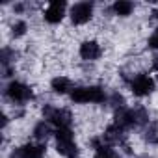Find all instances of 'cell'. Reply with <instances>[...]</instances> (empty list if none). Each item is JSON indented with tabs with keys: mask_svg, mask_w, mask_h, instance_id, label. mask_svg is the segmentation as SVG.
Masks as SVG:
<instances>
[{
	"mask_svg": "<svg viewBox=\"0 0 158 158\" xmlns=\"http://www.w3.org/2000/svg\"><path fill=\"white\" fill-rule=\"evenodd\" d=\"M69 15H71L73 24L82 26V24H86V23L91 21V17H93V4L91 2H78V4H74L71 8Z\"/></svg>",
	"mask_w": 158,
	"mask_h": 158,
	"instance_id": "cell-5",
	"label": "cell"
},
{
	"mask_svg": "<svg viewBox=\"0 0 158 158\" xmlns=\"http://www.w3.org/2000/svg\"><path fill=\"white\" fill-rule=\"evenodd\" d=\"M43 115H45V121H48L52 127L56 128H71V123H73V115L69 110L65 108H56V106H50L47 104L43 108Z\"/></svg>",
	"mask_w": 158,
	"mask_h": 158,
	"instance_id": "cell-2",
	"label": "cell"
},
{
	"mask_svg": "<svg viewBox=\"0 0 158 158\" xmlns=\"http://www.w3.org/2000/svg\"><path fill=\"white\" fill-rule=\"evenodd\" d=\"M152 69H154V71H158V56H156V58H154V61H152Z\"/></svg>",
	"mask_w": 158,
	"mask_h": 158,
	"instance_id": "cell-18",
	"label": "cell"
},
{
	"mask_svg": "<svg viewBox=\"0 0 158 158\" xmlns=\"http://www.w3.org/2000/svg\"><path fill=\"white\" fill-rule=\"evenodd\" d=\"M65 8L67 4L63 2V0H52V2H48L47 10L43 11V19L45 23L48 24H60L65 17Z\"/></svg>",
	"mask_w": 158,
	"mask_h": 158,
	"instance_id": "cell-7",
	"label": "cell"
},
{
	"mask_svg": "<svg viewBox=\"0 0 158 158\" xmlns=\"http://www.w3.org/2000/svg\"><path fill=\"white\" fill-rule=\"evenodd\" d=\"M93 158H119V154H117L110 145H106V147L95 151V156H93Z\"/></svg>",
	"mask_w": 158,
	"mask_h": 158,
	"instance_id": "cell-14",
	"label": "cell"
},
{
	"mask_svg": "<svg viewBox=\"0 0 158 158\" xmlns=\"http://www.w3.org/2000/svg\"><path fill=\"white\" fill-rule=\"evenodd\" d=\"M6 97L11 101V102H26L32 99V88L23 84V82H10L8 88H6Z\"/></svg>",
	"mask_w": 158,
	"mask_h": 158,
	"instance_id": "cell-4",
	"label": "cell"
},
{
	"mask_svg": "<svg viewBox=\"0 0 158 158\" xmlns=\"http://www.w3.org/2000/svg\"><path fill=\"white\" fill-rule=\"evenodd\" d=\"M147 45H149V48H154V50H158V28L152 32V35L149 37Z\"/></svg>",
	"mask_w": 158,
	"mask_h": 158,
	"instance_id": "cell-17",
	"label": "cell"
},
{
	"mask_svg": "<svg viewBox=\"0 0 158 158\" xmlns=\"http://www.w3.org/2000/svg\"><path fill=\"white\" fill-rule=\"evenodd\" d=\"M47 152V147L43 143H26L11 152L10 158H43Z\"/></svg>",
	"mask_w": 158,
	"mask_h": 158,
	"instance_id": "cell-8",
	"label": "cell"
},
{
	"mask_svg": "<svg viewBox=\"0 0 158 158\" xmlns=\"http://www.w3.org/2000/svg\"><path fill=\"white\" fill-rule=\"evenodd\" d=\"M145 138H147L149 143H158V125H156V123H151V125L147 127Z\"/></svg>",
	"mask_w": 158,
	"mask_h": 158,
	"instance_id": "cell-15",
	"label": "cell"
},
{
	"mask_svg": "<svg viewBox=\"0 0 158 158\" xmlns=\"http://www.w3.org/2000/svg\"><path fill=\"white\" fill-rule=\"evenodd\" d=\"M50 89H52L54 93H58V95H65V93L73 91V82L69 80L67 76L58 74V76H54V78H52V82H50Z\"/></svg>",
	"mask_w": 158,
	"mask_h": 158,
	"instance_id": "cell-10",
	"label": "cell"
},
{
	"mask_svg": "<svg viewBox=\"0 0 158 158\" xmlns=\"http://www.w3.org/2000/svg\"><path fill=\"white\" fill-rule=\"evenodd\" d=\"M110 104H112L114 108H119V110H123V104H125V99H123V95H119V93H114V95H112V99H110Z\"/></svg>",
	"mask_w": 158,
	"mask_h": 158,
	"instance_id": "cell-16",
	"label": "cell"
},
{
	"mask_svg": "<svg viewBox=\"0 0 158 158\" xmlns=\"http://www.w3.org/2000/svg\"><path fill=\"white\" fill-rule=\"evenodd\" d=\"M26 30H28V24H26L24 21H17V23H13V26H11V35H13V37H23V35L26 34Z\"/></svg>",
	"mask_w": 158,
	"mask_h": 158,
	"instance_id": "cell-13",
	"label": "cell"
},
{
	"mask_svg": "<svg viewBox=\"0 0 158 158\" xmlns=\"http://www.w3.org/2000/svg\"><path fill=\"white\" fill-rule=\"evenodd\" d=\"M80 58L82 60H86V61H95V60H99L101 58V54H102V48H101V45L97 43V41H93V39H89V41H84L82 45H80Z\"/></svg>",
	"mask_w": 158,
	"mask_h": 158,
	"instance_id": "cell-9",
	"label": "cell"
},
{
	"mask_svg": "<svg viewBox=\"0 0 158 158\" xmlns=\"http://www.w3.org/2000/svg\"><path fill=\"white\" fill-rule=\"evenodd\" d=\"M50 134H52V128H50V123L48 121H39L34 127V138L39 139V141H45Z\"/></svg>",
	"mask_w": 158,
	"mask_h": 158,
	"instance_id": "cell-12",
	"label": "cell"
},
{
	"mask_svg": "<svg viewBox=\"0 0 158 158\" xmlns=\"http://www.w3.org/2000/svg\"><path fill=\"white\" fill-rule=\"evenodd\" d=\"M69 158H78V154H74V156H69Z\"/></svg>",
	"mask_w": 158,
	"mask_h": 158,
	"instance_id": "cell-19",
	"label": "cell"
},
{
	"mask_svg": "<svg viewBox=\"0 0 158 158\" xmlns=\"http://www.w3.org/2000/svg\"><path fill=\"white\" fill-rule=\"evenodd\" d=\"M154 80L149 76V74H138L134 76V80L130 82V91L136 95V97H147L154 91Z\"/></svg>",
	"mask_w": 158,
	"mask_h": 158,
	"instance_id": "cell-6",
	"label": "cell"
},
{
	"mask_svg": "<svg viewBox=\"0 0 158 158\" xmlns=\"http://www.w3.org/2000/svg\"><path fill=\"white\" fill-rule=\"evenodd\" d=\"M143 158H149V156H143Z\"/></svg>",
	"mask_w": 158,
	"mask_h": 158,
	"instance_id": "cell-20",
	"label": "cell"
},
{
	"mask_svg": "<svg viewBox=\"0 0 158 158\" xmlns=\"http://www.w3.org/2000/svg\"><path fill=\"white\" fill-rule=\"evenodd\" d=\"M71 101L76 104H88V102L101 104L106 101V93L99 86H82V88H74L71 91Z\"/></svg>",
	"mask_w": 158,
	"mask_h": 158,
	"instance_id": "cell-1",
	"label": "cell"
},
{
	"mask_svg": "<svg viewBox=\"0 0 158 158\" xmlns=\"http://www.w3.org/2000/svg\"><path fill=\"white\" fill-rule=\"evenodd\" d=\"M134 10V4L128 2V0H115L114 6H112V11L119 17H128Z\"/></svg>",
	"mask_w": 158,
	"mask_h": 158,
	"instance_id": "cell-11",
	"label": "cell"
},
{
	"mask_svg": "<svg viewBox=\"0 0 158 158\" xmlns=\"http://www.w3.org/2000/svg\"><path fill=\"white\" fill-rule=\"evenodd\" d=\"M54 136H56V151L61 156L69 158V156H74L78 152L76 143H74V134L71 128H56Z\"/></svg>",
	"mask_w": 158,
	"mask_h": 158,
	"instance_id": "cell-3",
	"label": "cell"
}]
</instances>
